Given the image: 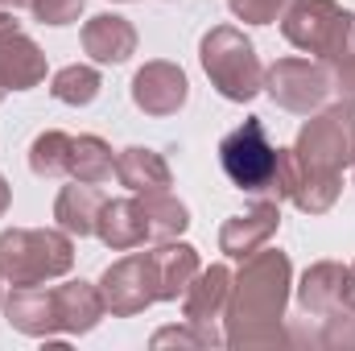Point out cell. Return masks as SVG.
Returning <instances> with one entry per match:
<instances>
[{
	"mask_svg": "<svg viewBox=\"0 0 355 351\" xmlns=\"http://www.w3.org/2000/svg\"><path fill=\"white\" fill-rule=\"evenodd\" d=\"M289 285H293V264L281 248H261L244 257V268L232 277V298H227V348H277L285 343L281 318L289 306Z\"/></svg>",
	"mask_w": 355,
	"mask_h": 351,
	"instance_id": "6da1fadb",
	"label": "cell"
},
{
	"mask_svg": "<svg viewBox=\"0 0 355 351\" xmlns=\"http://www.w3.org/2000/svg\"><path fill=\"white\" fill-rule=\"evenodd\" d=\"M75 264L71 232L62 228H8L0 232V281L46 285L67 277Z\"/></svg>",
	"mask_w": 355,
	"mask_h": 351,
	"instance_id": "7a4b0ae2",
	"label": "cell"
},
{
	"mask_svg": "<svg viewBox=\"0 0 355 351\" xmlns=\"http://www.w3.org/2000/svg\"><path fill=\"white\" fill-rule=\"evenodd\" d=\"M198 58H202V71H207L211 87L232 103H248L265 91V67L257 58V46L236 25H215L202 37Z\"/></svg>",
	"mask_w": 355,
	"mask_h": 351,
	"instance_id": "3957f363",
	"label": "cell"
},
{
	"mask_svg": "<svg viewBox=\"0 0 355 351\" xmlns=\"http://www.w3.org/2000/svg\"><path fill=\"white\" fill-rule=\"evenodd\" d=\"M219 166H223V174L232 178V186H240L244 194L277 198L281 203V190H277L281 149L268 145V132L261 124V116H248L240 128H232L219 141Z\"/></svg>",
	"mask_w": 355,
	"mask_h": 351,
	"instance_id": "277c9868",
	"label": "cell"
},
{
	"mask_svg": "<svg viewBox=\"0 0 355 351\" xmlns=\"http://www.w3.org/2000/svg\"><path fill=\"white\" fill-rule=\"evenodd\" d=\"M281 33L302 54H314L322 62L347 54L355 42V12L335 0H289L281 12Z\"/></svg>",
	"mask_w": 355,
	"mask_h": 351,
	"instance_id": "5b68a950",
	"label": "cell"
},
{
	"mask_svg": "<svg viewBox=\"0 0 355 351\" xmlns=\"http://www.w3.org/2000/svg\"><path fill=\"white\" fill-rule=\"evenodd\" d=\"M293 153L306 166H318L331 174H343L347 166H355V103L339 99L331 108L310 112V120L293 141Z\"/></svg>",
	"mask_w": 355,
	"mask_h": 351,
	"instance_id": "8992f818",
	"label": "cell"
},
{
	"mask_svg": "<svg viewBox=\"0 0 355 351\" xmlns=\"http://www.w3.org/2000/svg\"><path fill=\"white\" fill-rule=\"evenodd\" d=\"M99 293H103V306L116 318H132V314L149 310L153 302H162V281H157L153 252H128L116 264H107L103 277H99Z\"/></svg>",
	"mask_w": 355,
	"mask_h": 351,
	"instance_id": "52a82bcc",
	"label": "cell"
},
{
	"mask_svg": "<svg viewBox=\"0 0 355 351\" xmlns=\"http://www.w3.org/2000/svg\"><path fill=\"white\" fill-rule=\"evenodd\" d=\"M265 91L277 108L293 116H310L331 95V71L310 58H277L265 71Z\"/></svg>",
	"mask_w": 355,
	"mask_h": 351,
	"instance_id": "ba28073f",
	"label": "cell"
},
{
	"mask_svg": "<svg viewBox=\"0 0 355 351\" xmlns=\"http://www.w3.org/2000/svg\"><path fill=\"white\" fill-rule=\"evenodd\" d=\"M277 190L281 198H289L297 211L306 215H327L343 190L339 174L331 170H318V166H306L293 149H281V178H277Z\"/></svg>",
	"mask_w": 355,
	"mask_h": 351,
	"instance_id": "9c48e42d",
	"label": "cell"
},
{
	"mask_svg": "<svg viewBox=\"0 0 355 351\" xmlns=\"http://www.w3.org/2000/svg\"><path fill=\"white\" fill-rule=\"evenodd\" d=\"M186 99H190V79L178 62L157 58L132 75V103L145 116H174L186 108Z\"/></svg>",
	"mask_w": 355,
	"mask_h": 351,
	"instance_id": "30bf717a",
	"label": "cell"
},
{
	"mask_svg": "<svg viewBox=\"0 0 355 351\" xmlns=\"http://www.w3.org/2000/svg\"><path fill=\"white\" fill-rule=\"evenodd\" d=\"M277 223H281V203L277 198H261L252 211L232 215L219 228V252L232 257V261H244V257L261 252L268 240L277 236Z\"/></svg>",
	"mask_w": 355,
	"mask_h": 351,
	"instance_id": "8fae6325",
	"label": "cell"
},
{
	"mask_svg": "<svg viewBox=\"0 0 355 351\" xmlns=\"http://www.w3.org/2000/svg\"><path fill=\"white\" fill-rule=\"evenodd\" d=\"M4 318L12 331L33 335V339H50L62 331L54 289H46V285H12V293L4 298Z\"/></svg>",
	"mask_w": 355,
	"mask_h": 351,
	"instance_id": "7c38bea8",
	"label": "cell"
},
{
	"mask_svg": "<svg viewBox=\"0 0 355 351\" xmlns=\"http://www.w3.org/2000/svg\"><path fill=\"white\" fill-rule=\"evenodd\" d=\"M79 42H83V54L99 67H120L137 54V29H132V21H124L116 12H95L83 25Z\"/></svg>",
	"mask_w": 355,
	"mask_h": 351,
	"instance_id": "4fadbf2b",
	"label": "cell"
},
{
	"mask_svg": "<svg viewBox=\"0 0 355 351\" xmlns=\"http://www.w3.org/2000/svg\"><path fill=\"white\" fill-rule=\"evenodd\" d=\"M227 298H232V268L227 264L198 268V277L182 293V314L194 327H215V318L227 314Z\"/></svg>",
	"mask_w": 355,
	"mask_h": 351,
	"instance_id": "5bb4252c",
	"label": "cell"
},
{
	"mask_svg": "<svg viewBox=\"0 0 355 351\" xmlns=\"http://www.w3.org/2000/svg\"><path fill=\"white\" fill-rule=\"evenodd\" d=\"M297 302L314 318H327L331 310L347 306V264H339V261L310 264L302 273V281H297Z\"/></svg>",
	"mask_w": 355,
	"mask_h": 351,
	"instance_id": "9a60e30c",
	"label": "cell"
},
{
	"mask_svg": "<svg viewBox=\"0 0 355 351\" xmlns=\"http://www.w3.org/2000/svg\"><path fill=\"white\" fill-rule=\"evenodd\" d=\"M95 236H99L112 252H132V248H141V244L149 240L141 198H107L103 211H99Z\"/></svg>",
	"mask_w": 355,
	"mask_h": 351,
	"instance_id": "2e32d148",
	"label": "cell"
},
{
	"mask_svg": "<svg viewBox=\"0 0 355 351\" xmlns=\"http://www.w3.org/2000/svg\"><path fill=\"white\" fill-rule=\"evenodd\" d=\"M0 79H4L8 91H29L46 79V54L21 29L0 37Z\"/></svg>",
	"mask_w": 355,
	"mask_h": 351,
	"instance_id": "e0dca14e",
	"label": "cell"
},
{
	"mask_svg": "<svg viewBox=\"0 0 355 351\" xmlns=\"http://www.w3.org/2000/svg\"><path fill=\"white\" fill-rule=\"evenodd\" d=\"M54 302H58V323H62L67 335H87L107 314L103 293L91 281H62V285H54Z\"/></svg>",
	"mask_w": 355,
	"mask_h": 351,
	"instance_id": "ac0fdd59",
	"label": "cell"
},
{
	"mask_svg": "<svg viewBox=\"0 0 355 351\" xmlns=\"http://www.w3.org/2000/svg\"><path fill=\"white\" fill-rule=\"evenodd\" d=\"M103 190L99 186H91V182H71V186H62L58 190V198H54V219H58V228L62 232H71V236H95V223H99V211H103Z\"/></svg>",
	"mask_w": 355,
	"mask_h": 351,
	"instance_id": "d6986e66",
	"label": "cell"
},
{
	"mask_svg": "<svg viewBox=\"0 0 355 351\" xmlns=\"http://www.w3.org/2000/svg\"><path fill=\"white\" fill-rule=\"evenodd\" d=\"M116 178L120 186H128L132 194H153V190H170V166L157 149H145V145H128L116 153Z\"/></svg>",
	"mask_w": 355,
	"mask_h": 351,
	"instance_id": "ffe728a7",
	"label": "cell"
},
{
	"mask_svg": "<svg viewBox=\"0 0 355 351\" xmlns=\"http://www.w3.org/2000/svg\"><path fill=\"white\" fill-rule=\"evenodd\" d=\"M153 261H157V281H162V302H178L190 289V281L198 277V268H202L198 248H190L182 240L157 244L153 248Z\"/></svg>",
	"mask_w": 355,
	"mask_h": 351,
	"instance_id": "44dd1931",
	"label": "cell"
},
{
	"mask_svg": "<svg viewBox=\"0 0 355 351\" xmlns=\"http://www.w3.org/2000/svg\"><path fill=\"white\" fill-rule=\"evenodd\" d=\"M141 207H145L149 244H170V240H178V236L190 228V211L178 203L170 190H153V194H141Z\"/></svg>",
	"mask_w": 355,
	"mask_h": 351,
	"instance_id": "7402d4cb",
	"label": "cell"
},
{
	"mask_svg": "<svg viewBox=\"0 0 355 351\" xmlns=\"http://www.w3.org/2000/svg\"><path fill=\"white\" fill-rule=\"evenodd\" d=\"M112 174H116L112 145L103 137H95V132L75 137V145H71V178L75 182H91V186H103Z\"/></svg>",
	"mask_w": 355,
	"mask_h": 351,
	"instance_id": "603a6c76",
	"label": "cell"
},
{
	"mask_svg": "<svg viewBox=\"0 0 355 351\" xmlns=\"http://www.w3.org/2000/svg\"><path fill=\"white\" fill-rule=\"evenodd\" d=\"M71 145L75 137L71 132H37L33 145H29V170L37 178H71Z\"/></svg>",
	"mask_w": 355,
	"mask_h": 351,
	"instance_id": "cb8c5ba5",
	"label": "cell"
},
{
	"mask_svg": "<svg viewBox=\"0 0 355 351\" xmlns=\"http://www.w3.org/2000/svg\"><path fill=\"white\" fill-rule=\"evenodd\" d=\"M99 87H103L99 71H95V67H83V62H71V67H62V71L50 79V95H54L58 103H71V108L95 103Z\"/></svg>",
	"mask_w": 355,
	"mask_h": 351,
	"instance_id": "d4e9b609",
	"label": "cell"
},
{
	"mask_svg": "<svg viewBox=\"0 0 355 351\" xmlns=\"http://www.w3.org/2000/svg\"><path fill=\"white\" fill-rule=\"evenodd\" d=\"M219 343H223V335L215 327H194V323L166 327L153 335V348H219Z\"/></svg>",
	"mask_w": 355,
	"mask_h": 351,
	"instance_id": "484cf974",
	"label": "cell"
},
{
	"mask_svg": "<svg viewBox=\"0 0 355 351\" xmlns=\"http://www.w3.org/2000/svg\"><path fill=\"white\" fill-rule=\"evenodd\" d=\"M322 348H355V310L352 306H339L327 314V327H322Z\"/></svg>",
	"mask_w": 355,
	"mask_h": 351,
	"instance_id": "4316f807",
	"label": "cell"
},
{
	"mask_svg": "<svg viewBox=\"0 0 355 351\" xmlns=\"http://www.w3.org/2000/svg\"><path fill=\"white\" fill-rule=\"evenodd\" d=\"M285 4H289V0H227V8H232L240 21H248V25H268V21H281Z\"/></svg>",
	"mask_w": 355,
	"mask_h": 351,
	"instance_id": "83f0119b",
	"label": "cell"
},
{
	"mask_svg": "<svg viewBox=\"0 0 355 351\" xmlns=\"http://www.w3.org/2000/svg\"><path fill=\"white\" fill-rule=\"evenodd\" d=\"M83 4L87 0H33L29 8H33V17L42 25H71V21H79Z\"/></svg>",
	"mask_w": 355,
	"mask_h": 351,
	"instance_id": "f1b7e54d",
	"label": "cell"
},
{
	"mask_svg": "<svg viewBox=\"0 0 355 351\" xmlns=\"http://www.w3.org/2000/svg\"><path fill=\"white\" fill-rule=\"evenodd\" d=\"M327 71H331V91H339L347 103H355V54H339V58H331L327 62Z\"/></svg>",
	"mask_w": 355,
	"mask_h": 351,
	"instance_id": "f546056e",
	"label": "cell"
},
{
	"mask_svg": "<svg viewBox=\"0 0 355 351\" xmlns=\"http://www.w3.org/2000/svg\"><path fill=\"white\" fill-rule=\"evenodd\" d=\"M33 0H0V12H21V8H29Z\"/></svg>",
	"mask_w": 355,
	"mask_h": 351,
	"instance_id": "4dcf8cb0",
	"label": "cell"
},
{
	"mask_svg": "<svg viewBox=\"0 0 355 351\" xmlns=\"http://www.w3.org/2000/svg\"><path fill=\"white\" fill-rule=\"evenodd\" d=\"M8 203H12V190H8V182L0 178V219H4V211H8Z\"/></svg>",
	"mask_w": 355,
	"mask_h": 351,
	"instance_id": "1f68e13d",
	"label": "cell"
},
{
	"mask_svg": "<svg viewBox=\"0 0 355 351\" xmlns=\"http://www.w3.org/2000/svg\"><path fill=\"white\" fill-rule=\"evenodd\" d=\"M347 306L355 310V261L347 264Z\"/></svg>",
	"mask_w": 355,
	"mask_h": 351,
	"instance_id": "d6a6232c",
	"label": "cell"
},
{
	"mask_svg": "<svg viewBox=\"0 0 355 351\" xmlns=\"http://www.w3.org/2000/svg\"><path fill=\"white\" fill-rule=\"evenodd\" d=\"M4 95H8V87H4V79H0V99H4Z\"/></svg>",
	"mask_w": 355,
	"mask_h": 351,
	"instance_id": "836d02e7",
	"label": "cell"
},
{
	"mask_svg": "<svg viewBox=\"0 0 355 351\" xmlns=\"http://www.w3.org/2000/svg\"><path fill=\"white\" fill-rule=\"evenodd\" d=\"M352 46H355V42H352Z\"/></svg>",
	"mask_w": 355,
	"mask_h": 351,
	"instance_id": "e575fe53",
	"label": "cell"
}]
</instances>
